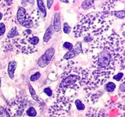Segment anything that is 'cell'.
I'll return each mask as SVG.
<instances>
[{
  "label": "cell",
  "mask_w": 125,
  "mask_h": 117,
  "mask_svg": "<svg viewBox=\"0 0 125 117\" xmlns=\"http://www.w3.org/2000/svg\"><path fill=\"white\" fill-rule=\"evenodd\" d=\"M90 70L82 68H69L61 76V82L59 85L57 96H65L68 90H79L87 84Z\"/></svg>",
  "instance_id": "cell-2"
},
{
  "label": "cell",
  "mask_w": 125,
  "mask_h": 117,
  "mask_svg": "<svg viewBox=\"0 0 125 117\" xmlns=\"http://www.w3.org/2000/svg\"><path fill=\"white\" fill-rule=\"evenodd\" d=\"M28 2V0H22L21 1V5L23 6V7H25L27 6Z\"/></svg>",
  "instance_id": "cell-29"
},
{
  "label": "cell",
  "mask_w": 125,
  "mask_h": 117,
  "mask_svg": "<svg viewBox=\"0 0 125 117\" xmlns=\"http://www.w3.org/2000/svg\"><path fill=\"white\" fill-rule=\"evenodd\" d=\"M82 52V43L78 42L76 43L74 47L71 50L68 51L64 56L63 57V58L65 60H70L72 58H74L76 56H78L81 52Z\"/></svg>",
  "instance_id": "cell-4"
},
{
  "label": "cell",
  "mask_w": 125,
  "mask_h": 117,
  "mask_svg": "<svg viewBox=\"0 0 125 117\" xmlns=\"http://www.w3.org/2000/svg\"><path fill=\"white\" fill-rule=\"evenodd\" d=\"M52 28L54 31L59 32L61 29V15L59 12H56L54 16L53 24Z\"/></svg>",
  "instance_id": "cell-5"
},
{
  "label": "cell",
  "mask_w": 125,
  "mask_h": 117,
  "mask_svg": "<svg viewBox=\"0 0 125 117\" xmlns=\"http://www.w3.org/2000/svg\"><path fill=\"white\" fill-rule=\"evenodd\" d=\"M116 88V85L115 84H114L112 82H109L107 83L105 85V90H106V91L109 93H112L115 90Z\"/></svg>",
  "instance_id": "cell-14"
},
{
  "label": "cell",
  "mask_w": 125,
  "mask_h": 117,
  "mask_svg": "<svg viewBox=\"0 0 125 117\" xmlns=\"http://www.w3.org/2000/svg\"><path fill=\"white\" fill-rule=\"evenodd\" d=\"M116 1H120V0H115Z\"/></svg>",
  "instance_id": "cell-33"
},
{
  "label": "cell",
  "mask_w": 125,
  "mask_h": 117,
  "mask_svg": "<svg viewBox=\"0 0 125 117\" xmlns=\"http://www.w3.org/2000/svg\"><path fill=\"white\" fill-rule=\"evenodd\" d=\"M37 114V111L35 108L33 107H30L26 111V115L29 117H36Z\"/></svg>",
  "instance_id": "cell-16"
},
{
  "label": "cell",
  "mask_w": 125,
  "mask_h": 117,
  "mask_svg": "<svg viewBox=\"0 0 125 117\" xmlns=\"http://www.w3.org/2000/svg\"><path fill=\"white\" fill-rule=\"evenodd\" d=\"M123 76H124V74L123 73H118L117 74L114 76L113 79L114 80H116L117 81H120L122 78H123Z\"/></svg>",
  "instance_id": "cell-22"
},
{
  "label": "cell",
  "mask_w": 125,
  "mask_h": 117,
  "mask_svg": "<svg viewBox=\"0 0 125 117\" xmlns=\"http://www.w3.org/2000/svg\"><path fill=\"white\" fill-rule=\"evenodd\" d=\"M60 1H61L62 2H64V3H68L70 0H60Z\"/></svg>",
  "instance_id": "cell-30"
},
{
  "label": "cell",
  "mask_w": 125,
  "mask_h": 117,
  "mask_svg": "<svg viewBox=\"0 0 125 117\" xmlns=\"http://www.w3.org/2000/svg\"><path fill=\"white\" fill-rule=\"evenodd\" d=\"M55 53V49L53 48H50L46 50V52H45V57H46L47 61H48L50 62V61L51 60V58H52V57L54 56Z\"/></svg>",
  "instance_id": "cell-11"
},
{
  "label": "cell",
  "mask_w": 125,
  "mask_h": 117,
  "mask_svg": "<svg viewBox=\"0 0 125 117\" xmlns=\"http://www.w3.org/2000/svg\"><path fill=\"white\" fill-rule=\"evenodd\" d=\"M18 23L24 28L30 29L34 27V21L31 15L27 13L26 10L23 7H19L17 13Z\"/></svg>",
  "instance_id": "cell-3"
},
{
  "label": "cell",
  "mask_w": 125,
  "mask_h": 117,
  "mask_svg": "<svg viewBox=\"0 0 125 117\" xmlns=\"http://www.w3.org/2000/svg\"><path fill=\"white\" fill-rule=\"evenodd\" d=\"M1 78H0V87H1Z\"/></svg>",
  "instance_id": "cell-32"
},
{
  "label": "cell",
  "mask_w": 125,
  "mask_h": 117,
  "mask_svg": "<svg viewBox=\"0 0 125 117\" xmlns=\"http://www.w3.org/2000/svg\"><path fill=\"white\" fill-rule=\"evenodd\" d=\"M14 1L15 0H0V2H3L4 4L7 7V8H9L13 5Z\"/></svg>",
  "instance_id": "cell-21"
},
{
  "label": "cell",
  "mask_w": 125,
  "mask_h": 117,
  "mask_svg": "<svg viewBox=\"0 0 125 117\" xmlns=\"http://www.w3.org/2000/svg\"><path fill=\"white\" fill-rule=\"evenodd\" d=\"M53 28H52V25H50L48 28L46 29V31H45V35L43 36V41L45 43L48 42L51 39L52 36V33H53Z\"/></svg>",
  "instance_id": "cell-8"
},
{
  "label": "cell",
  "mask_w": 125,
  "mask_h": 117,
  "mask_svg": "<svg viewBox=\"0 0 125 117\" xmlns=\"http://www.w3.org/2000/svg\"><path fill=\"white\" fill-rule=\"evenodd\" d=\"M0 117H10L8 111L1 106H0Z\"/></svg>",
  "instance_id": "cell-18"
},
{
  "label": "cell",
  "mask_w": 125,
  "mask_h": 117,
  "mask_svg": "<svg viewBox=\"0 0 125 117\" xmlns=\"http://www.w3.org/2000/svg\"><path fill=\"white\" fill-rule=\"evenodd\" d=\"M19 33H18V30H17V27H13L10 29L9 32L7 33V37L8 39H13V38L15 37L18 36Z\"/></svg>",
  "instance_id": "cell-12"
},
{
  "label": "cell",
  "mask_w": 125,
  "mask_h": 117,
  "mask_svg": "<svg viewBox=\"0 0 125 117\" xmlns=\"http://www.w3.org/2000/svg\"><path fill=\"white\" fill-rule=\"evenodd\" d=\"M94 40V37L90 35H85L84 38V42H90V41H93Z\"/></svg>",
  "instance_id": "cell-25"
},
{
  "label": "cell",
  "mask_w": 125,
  "mask_h": 117,
  "mask_svg": "<svg viewBox=\"0 0 125 117\" xmlns=\"http://www.w3.org/2000/svg\"><path fill=\"white\" fill-rule=\"evenodd\" d=\"M63 30L65 34H69L72 32V27L68 24V23H64V24H63Z\"/></svg>",
  "instance_id": "cell-19"
},
{
  "label": "cell",
  "mask_w": 125,
  "mask_h": 117,
  "mask_svg": "<svg viewBox=\"0 0 125 117\" xmlns=\"http://www.w3.org/2000/svg\"><path fill=\"white\" fill-rule=\"evenodd\" d=\"M119 90L122 93H125V82H123L119 87Z\"/></svg>",
  "instance_id": "cell-28"
},
{
  "label": "cell",
  "mask_w": 125,
  "mask_h": 117,
  "mask_svg": "<svg viewBox=\"0 0 125 117\" xmlns=\"http://www.w3.org/2000/svg\"><path fill=\"white\" fill-rule=\"evenodd\" d=\"M54 0H46V5H47V8L50 9L53 4Z\"/></svg>",
  "instance_id": "cell-27"
},
{
  "label": "cell",
  "mask_w": 125,
  "mask_h": 117,
  "mask_svg": "<svg viewBox=\"0 0 125 117\" xmlns=\"http://www.w3.org/2000/svg\"><path fill=\"white\" fill-rule=\"evenodd\" d=\"M2 18H3V13L0 12V20H1Z\"/></svg>",
  "instance_id": "cell-31"
},
{
  "label": "cell",
  "mask_w": 125,
  "mask_h": 117,
  "mask_svg": "<svg viewBox=\"0 0 125 117\" xmlns=\"http://www.w3.org/2000/svg\"><path fill=\"white\" fill-rule=\"evenodd\" d=\"M43 92L48 96H51L52 95V90L51 89V88H50V87L45 88L43 90Z\"/></svg>",
  "instance_id": "cell-26"
},
{
  "label": "cell",
  "mask_w": 125,
  "mask_h": 117,
  "mask_svg": "<svg viewBox=\"0 0 125 117\" xmlns=\"http://www.w3.org/2000/svg\"><path fill=\"white\" fill-rule=\"evenodd\" d=\"M112 15L115 16L117 18H120V19H123L125 17V10H112Z\"/></svg>",
  "instance_id": "cell-13"
},
{
  "label": "cell",
  "mask_w": 125,
  "mask_h": 117,
  "mask_svg": "<svg viewBox=\"0 0 125 117\" xmlns=\"http://www.w3.org/2000/svg\"><path fill=\"white\" fill-rule=\"evenodd\" d=\"M40 76H41V74H40V72H36L35 74H32V75L30 77V80L31 82L36 81V80H37L38 79L40 78Z\"/></svg>",
  "instance_id": "cell-20"
},
{
  "label": "cell",
  "mask_w": 125,
  "mask_h": 117,
  "mask_svg": "<svg viewBox=\"0 0 125 117\" xmlns=\"http://www.w3.org/2000/svg\"><path fill=\"white\" fill-rule=\"evenodd\" d=\"M37 9L41 13L43 18H45L46 16V10L44 4L43 0H37Z\"/></svg>",
  "instance_id": "cell-7"
},
{
  "label": "cell",
  "mask_w": 125,
  "mask_h": 117,
  "mask_svg": "<svg viewBox=\"0 0 125 117\" xmlns=\"http://www.w3.org/2000/svg\"><path fill=\"white\" fill-rule=\"evenodd\" d=\"M75 105L76 106L77 109L79 110H83L85 109V105L81 102L80 99H77L75 101Z\"/></svg>",
  "instance_id": "cell-17"
},
{
  "label": "cell",
  "mask_w": 125,
  "mask_h": 117,
  "mask_svg": "<svg viewBox=\"0 0 125 117\" xmlns=\"http://www.w3.org/2000/svg\"><path fill=\"white\" fill-rule=\"evenodd\" d=\"M94 0H84L81 4V8L84 10H89L94 7Z\"/></svg>",
  "instance_id": "cell-9"
},
{
  "label": "cell",
  "mask_w": 125,
  "mask_h": 117,
  "mask_svg": "<svg viewBox=\"0 0 125 117\" xmlns=\"http://www.w3.org/2000/svg\"><path fill=\"white\" fill-rule=\"evenodd\" d=\"M6 32V26L3 23H0V36L3 35Z\"/></svg>",
  "instance_id": "cell-24"
},
{
  "label": "cell",
  "mask_w": 125,
  "mask_h": 117,
  "mask_svg": "<svg viewBox=\"0 0 125 117\" xmlns=\"http://www.w3.org/2000/svg\"><path fill=\"white\" fill-rule=\"evenodd\" d=\"M28 88H29V92H30L31 95L33 99L35 100V101H39V97H38L36 93H35V90H34V89L33 88V87H32V85H31L30 84H28Z\"/></svg>",
  "instance_id": "cell-15"
},
{
  "label": "cell",
  "mask_w": 125,
  "mask_h": 117,
  "mask_svg": "<svg viewBox=\"0 0 125 117\" xmlns=\"http://www.w3.org/2000/svg\"><path fill=\"white\" fill-rule=\"evenodd\" d=\"M124 40L116 33L107 39H99L93 43L92 48H100L101 51L93 57L92 67L87 85L92 90L103 85L111 76L115 70V63L124 53Z\"/></svg>",
  "instance_id": "cell-1"
},
{
  "label": "cell",
  "mask_w": 125,
  "mask_h": 117,
  "mask_svg": "<svg viewBox=\"0 0 125 117\" xmlns=\"http://www.w3.org/2000/svg\"><path fill=\"white\" fill-rule=\"evenodd\" d=\"M17 67V63L15 61L12 60L9 62L7 68V73L9 78L11 79H14V73Z\"/></svg>",
  "instance_id": "cell-6"
},
{
  "label": "cell",
  "mask_w": 125,
  "mask_h": 117,
  "mask_svg": "<svg viewBox=\"0 0 125 117\" xmlns=\"http://www.w3.org/2000/svg\"><path fill=\"white\" fill-rule=\"evenodd\" d=\"M37 63L38 65L40 67H41V68H45V67H46V66L48 65L49 62L47 61V60H46L45 54H43L42 56L39 58Z\"/></svg>",
  "instance_id": "cell-10"
},
{
  "label": "cell",
  "mask_w": 125,
  "mask_h": 117,
  "mask_svg": "<svg viewBox=\"0 0 125 117\" xmlns=\"http://www.w3.org/2000/svg\"><path fill=\"white\" fill-rule=\"evenodd\" d=\"M63 46L64 48L67 49L68 51H70V50H71L72 48H73V44L67 41V42H65L64 43H63Z\"/></svg>",
  "instance_id": "cell-23"
}]
</instances>
